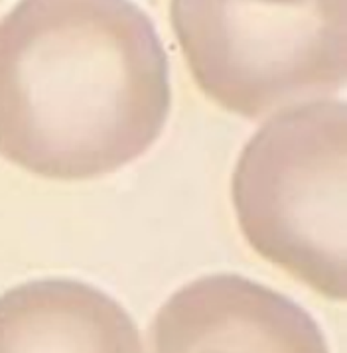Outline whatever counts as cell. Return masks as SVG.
Wrapping results in <instances>:
<instances>
[{"instance_id": "cell-1", "label": "cell", "mask_w": 347, "mask_h": 353, "mask_svg": "<svg viewBox=\"0 0 347 353\" xmlns=\"http://www.w3.org/2000/svg\"><path fill=\"white\" fill-rule=\"evenodd\" d=\"M172 103L152 20L130 2L28 0L0 20V154L91 180L144 154Z\"/></svg>"}, {"instance_id": "cell-5", "label": "cell", "mask_w": 347, "mask_h": 353, "mask_svg": "<svg viewBox=\"0 0 347 353\" xmlns=\"http://www.w3.org/2000/svg\"><path fill=\"white\" fill-rule=\"evenodd\" d=\"M0 353H142L139 327L109 294L40 279L0 294Z\"/></svg>"}, {"instance_id": "cell-4", "label": "cell", "mask_w": 347, "mask_h": 353, "mask_svg": "<svg viewBox=\"0 0 347 353\" xmlns=\"http://www.w3.org/2000/svg\"><path fill=\"white\" fill-rule=\"evenodd\" d=\"M148 353H330L314 318L241 274L181 286L154 316Z\"/></svg>"}, {"instance_id": "cell-3", "label": "cell", "mask_w": 347, "mask_h": 353, "mask_svg": "<svg viewBox=\"0 0 347 353\" xmlns=\"http://www.w3.org/2000/svg\"><path fill=\"white\" fill-rule=\"evenodd\" d=\"M344 0L170 4L195 83L231 113L261 119L337 93L346 81Z\"/></svg>"}, {"instance_id": "cell-2", "label": "cell", "mask_w": 347, "mask_h": 353, "mask_svg": "<svg viewBox=\"0 0 347 353\" xmlns=\"http://www.w3.org/2000/svg\"><path fill=\"white\" fill-rule=\"evenodd\" d=\"M346 105L275 114L237 160L231 194L250 247L321 296L346 298Z\"/></svg>"}]
</instances>
